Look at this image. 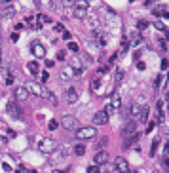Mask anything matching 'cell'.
I'll list each match as a JSON object with an SVG mask.
<instances>
[{"label": "cell", "instance_id": "obj_1", "mask_svg": "<svg viewBox=\"0 0 169 173\" xmlns=\"http://www.w3.org/2000/svg\"><path fill=\"white\" fill-rule=\"evenodd\" d=\"M36 147H38V150H40V152H44V154H50V152H53V150L57 148V143H55L53 139H48V137H42L40 141L36 143Z\"/></svg>", "mask_w": 169, "mask_h": 173}, {"label": "cell", "instance_id": "obj_2", "mask_svg": "<svg viewBox=\"0 0 169 173\" xmlns=\"http://www.w3.org/2000/svg\"><path fill=\"white\" fill-rule=\"evenodd\" d=\"M118 109H122V97L118 95V93H114L110 97V101L107 103V107H105V111L110 114V112H114V111H118Z\"/></svg>", "mask_w": 169, "mask_h": 173}, {"label": "cell", "instance_id": "obj_3", "mask_svg": "<svg viewBox=\"0 0 169 173\" xmlns=\"http://www.w3.org/2000/svg\"><path fill=\"white\" fill-rule=\"evenodd\" d=\"M63 127L69 129V131H78V129H80V122H78V118H74V116H65L63 118Z\"/></svg>", "mask_w": 169, "mask_h": 173}, {"label": "cell", "instance_id": "obj_4", "mask_svg": "<svg viewBox=\"0 0 169 173\" xmlns=\"http://www.w3.org/2000/svg\"><path fill=\"white\" fill-rule=\"evenodd\" d=\"M95 133H97V129H95V127H80V129L76 131V137L80 139V141H86V139L95 137Z\"/></svg>", "mask_w": 169, "mask_h": 173}, {"label": "cell", "instance_id": "obj_5", "mask_svg": "<svg viewBox=\"0 0 169 173\" xmlns=\"http://www.w3.org/2000/svg\"><path fill=\"white\" fill-rule=\"evenodd\" d=\"M40 84H42V82H40ZM40 84H38V82H29V84H27V90H29L30 93H34L36 97H46V93H48V91L44 90Z\"/></svg>", "mask_w": 169, "mask_h": 173}, {"label": "cell", "instance_id": "obj_6", "mask_svg": "<svg viewBox=\"0 0 169 173\" xmlns=\"http://www.w3.org/2000/svg\"><path fill=\"white\" fill-rule=\"evenodd\" d=\"M107 122H108V112H107L105 109L93 114V124H95V126H105Z\"/></svg>", "mask_w": 169, "mask_h": 173}, {"label": "cell", "instance_id": "obj_7", "mask_svg": "<svg viewBox=\"0 0 169 173\" xmlns=\"http://www.w3.org/2000/svg\"><path fill=\"white\" fill-rule=\"evenodd\" d=\"M30 50H32V53H34L38 59H44V57H46V48H44L40 42H32V44H30Z\"/></svg>", "mask_w": 169, "mask_h": 173}, {"label": "cell", "instance_id": "obj_8", "mask_svg": "<svg viewBox=\"0 0 169 173\" xmlns=\"http://www.w3.org/2000/svg\"><path fill=\"white\" fill-rule=\"evenodd\" d=\"M108 152H105V150H99V152L93 156V164H97V166H105L107 162H108Z\"/></svg>", "mask_w": 169, "mask_h": 173}, {"label": "cell", "instance_id": "obj_9", "mask_svg": "<svg viewBox=\"0 0 169 173\" xmlns=\"http://www.w3.org/2000/svg\"><path fill=\"white\" fill-rule=\"evenodd\" d=\"M29 90H27V86L23 88V86H19V88H15V91H14V95H15V99H19V101H25V99H29Z\"/></svg>", "mask_w": 169, "mask_h": 173}, {"label": "cell", "instance_id": "obj_10", "mask_svg": "<svg viewBox=\"0 0 169 173\" xmlns=\"http://www.w3.org/2000/svg\"><path fill=\"white\" fill-rule=\"evenodd\" d=\"M114 169H116V171H123V173H126V171L129 169V166H127V162H126V158H122V156H118V158L114 160Z\"/></svg>", "mask_w": 169, "mask_h": 173}, {"label": "cell", "instance_id": "obj_11", "mask_svg": "<svg viewBox=\"0 0 169 173\" xmlns=\"http://www.w3.org/2000/svg\"><path fill=\"white\" fill-rule=\"evenodd\" d=\"M15 15V6L12 4H2V17L4 19H10V17H14Z\"/></svg>", "mask_w": 169, "mask_h": 173}, {"label": "cell", "instance_id": "obj_12", "mask_svg": "<svg viewBox=\"0 0 169 173\" xmlns=\"http://www.w3.org/2000/svg\"><path fill=\"white\" fill-rule=\"evenodd\" d=\"M6 111H8V114H12V116H21V109L17 107V103L15 101H10L8 105H6Z\"/></svg>", "mask_w": 169, "mask_h": 173}, {"label": "cell", "instance_id": "obj_13", "mask_svg": "<svg viewBox=\"0 0 169 173\" xmlns=\"http://www.w3.org/2000/svg\"><path fill=\"white\" fill-rule=\"evenodd\" d=\"M66 103H70V105H74L76 101H78V91L74 90V88H69V90H66Z\"/></svg>", "mask_w": 169, "mask_h": 173}, {"label": "cell", "instance_id": "obj_14", "mask_svg": "<svg viewBox=\"0 0 169 173\" xmlns=\"http://www.w3.org/2000/svg\"><path fill=\"white\" fill-rule=\"evenodd\" d=\"M135 131H137V122H135V120H131L126 127H123V135H126V137L135 135Z\"/></svg>", "mask_w": 169, "mask_h": 173}, {"label": "cell", "instance_id": "obj_15", "mask_svg": "<svg viewBox=\"0 0 169 173\" xmlns=\"http://www.w3.org/2000/svg\"><path fill=\"white\" fill-rule=\"evenodd\" d=\"M27 70H29V74L36 76V74L40 72V65H38L36 61H30V63H27Z\"/></svg>", "mask_w": 169, "mask_h": 173}, {"label": "cell", "instance_id": "obj_16", "mask_svg": "<svg viewBox=\"0 0 169 173\" xmlns=\"http://www.w3.org/2000/svg\"><path fill=\"white\" fill-rule=\"evenodd\" d=\"M74 15L78 19H86L87 17V8H84V6H74Z\"/></svg>", "mask_w": 169, "mask_h": 173}, {"label": "cell", "instance_id": "obj_17", "mask_svg": "<svg viewBox=\"0 0 169 173\" xmlns=\"http://www.w3.org/2000/svg\"><path fill=\"white\" fill-rule=\"evenodd\" d=\"M141 105H137V103H133L131 105V109H129V116H133V118H139L141 116Z\"/></svg>", "mask_w": 169, "mask_h": 173}, {"label": "cell", "instance_id": "obj_18", "mask_svg": "<svg viewBox=\"0 0 169 173\" xmlns=\"http://www.w3.org/2000/svg\"><path fill=\"white\" fill-rule=\"evenodd\" d=\"M72 74H74V69H72V67H66V69L61 70V78H63V80H69Z\"/></svg>", "mask_w": 169, "mask_h": 173}, {"label": "cell", "instance_id": "obj_19", "mask_svg": "<svg viewBox=\"0 0 169 173\" xmlns=\"http://www.w3.org/2000/svg\"><path fill=\"white\" fill-rule=\"evenodd\" d=\"M165 120V114H163V103L160 101L158 103V124H162Z\"/></svg>", "mask_w": 169, "mask_h": 173}, {"label": "cell", "instance_id": "obj_20", "mask_svg": "<svg viewBox=\"0 0 169 173\" xmlns=\"http://www.w3.org/2000/svg\"><path fill=\"white\" fill-rule=\"evenodd\" d=\"M148 112H150V109L144 105V107H143V111H141V116H139V118H141V124H144L146 120H148Z\"/></svg>", "mask_w": 169, "mask_h": 173}, {"label": "cell", "instance_id": "obj_21", "mask_svg": "<svg viewBox=\"0 0 169 173\" xmlns=\"http://www.w3.org/2000/svg\"><path fill=\"white\" fill-rule=\"evenodd\" d=\"M72 69H74V74H82V63H78V59H74L72 61Z\"/></svg>", "mask_w": 169, "mask_h": 173}, {"label": "cell", "instance_id": "obj_22", "mask_svg": "<svg viewBox=\"0 0 169 173\" xmlns=\"http://www.w3.org/2000/svg\"><path fill=\"white\" fill-rule=\"evenodd\" d=\"M152 14H154V15H165V6H158V8H154Z\"/></svg>", "mask_w": 169, "mask_h": 173}, {"label": "cell", "instance_id": "obj_23", "mask_svg": "<svg viewBox=\"0 0 169 173\" xmlns=\"http://www.w3.org/2000/svg\"><path fill=\"white\" fill-rule=\"evenodd\" d=\"M74 152H76L78 156H84V152H86V147H84L82 143H80V145H76V147H74Z\"/></svg>", "mask_w": 169, "mask_h": 173}, {"label": "cell", "instance_id": "obj_24", "mask_svg": "<svg viewBox=\"0 0 169 173\" xmlns=\"http://www.w3.org/2000/svg\"><path fill=\"white\" fill-rule=\"evenodd\" d=\"M158 147H160V139H154V141H152V148H150V156H154V154H156Z\"/></svg>", "mask_w": 169, "mask_h": 173}, {"label": "cell", "instance_id": "obj_25", "mask_svg": "<svg viewBox=\"0 0 169 173\" xmlns=\"http://www.w3.org/2000/svg\"><path fill=\"white\" fill-rule=\"evenodd\" d=\"M46 99H50V101H51V105H57V97H55V93H53V91H48V93H46Z\"/></svg>", "mask_w": 169, "mask_h": 173}, {"label": "cell", "instance_id": "obj_26", "mask_svg": "<svg viewBox=\"0 0 169 173\" xmlns=\"http://www.w3.org/2000/svg\"><path fill=\"white\" fill-rule=\"evenodd\" d=\"M53 30L57 32V34H63V32H65V27H63V23H55V25H53Z\"/></svg>", "mask_w": 169, "mask_h": 173}, {"label": "cell", "instance_id": "obj_27", "mask_svg": "<svg viewBox=\"0 0 169 173\" xmlns=\"http://www.w3.org/2000/svg\"><path fill=\"white\" fill-rule=\"evenodd\" d=\"M122 78H123V69L118 67L116 69V82H122Z\"/></svg>", "mask_w": 169, "mask_h": 173}, {"label": "cell", "instance_id": "obj_28", "mask_svg": "<svg viewBox=\"0 0 169 173\" xmlns=\"http://www.w3.org/2000/svg\"><path fill=\"white\" fill-rule=\"evenodd\" d=\"M87 23L91 27H99V19L97 17H87Z\"/></svg>", "mask_w": 169, "mask_h": 173}, {"label": "cell", "instance_id": "obj_29", "mask_svg": "<svg viewBox=\"0 0 169 173\" xmlns=\"http://www.w3.org/2000/svg\"><path fill=\"white\" fill-rule=\"evenodd\" d=\"M48 129H50V131L57 129V120H50V122H48Z\"/></svg>", "mask_w": 169, "mask_h": 173}, {"label": "cell", "instance_id": "obj_30", "mask_svg": "<svg viewBox=\"0 0 169 173\" xmlns=\"http://www.w3.org/2000/svg\"><path fill=\"white\" fill-rule=\"evenodd\" d=\"M38 21H40L42 25H46V23H50V19H48V15H44V14H40V15H38Z\"/></svg>", "mask_w": 169, "mask_h": 173}, {"label": "cell", "instance_id": "obj_31", "mask_svg": "<svg viewBox=\"0 0 169 173\" xmlns=\"http://www.w3.org/2000/svg\"><path fill=\"white\" fill-rule=\"evenodd\" d=\"M154 27H156L158 30H163V32H165V25L162 23V21H154Z\"/></svg>", "mask_w": 169, "mask_h": 173}, {"label": "cell", "instance_id": "obj_32", "mask_svg": "<svg viewBox=\"0 0 169 173\" xmlns=\"http://www.w3.org/2000/svg\"><path fill=\"white\" fill-rule=\"evenodd\" d=\"M137 141H139V135H137V133H135V135H133V137L129 139V143H126V147H131L133 143H137Z\"/></svg>", "mask_w": 169, "mask_h": 173}, {"label": "cell", "instance_id": "obj_33", "mask_svg": "<svg viewBox=\"0 0 169 173\" xmlns=\"http://www.w3.org/2000/svg\"><path fill=\"white\" fill-rule=\"evenodd\" d=\"M99 86H101V80H95V78H93V80H91V90H93V91L99 90Z\"/></svg>", "mask_w": 169, "mask_h": 173}, {"label": "cell", "instance_id": "obj_34", "mask_svg": "<svg viewBox=\"0 0 169 173\" xmlns=\"http://www.w3.org/2000/svg\"><path fill=\"white\" fill-rule=\"evenodd\" d=\"M146 27H148V23H146V21H139V23H137V29H139V30H144Z\"/></svg>", "mask_w": 169, "mask_h": 173}, {"label": "cell", "instance_id": "obj_35", "mask_svg": "<svg viewBox=\"0 0 169 173\" xmlns=\"http://www.w3.org/2000/svg\"><path fill=\"white\" fill-rule=\"evenodd\" d=\"M69 50H70V51H78V44H76V42H70V40H69Z\"/></svg>", "mask_w": 169, "mask_h": 173}, {"label": "cell", "instance_id": "obj_36", "mask_svg": "<svg viewBox=\"0 0 169 173\" xmlns=\"http://www.w3.org/2000/svg\"><path fill=\"white\" fill-rule=\"evenodd\" d=\"M74 4H76V0H63V6H66V8H70Z\"/></svg>", "mask_w": 169, "mask_h": 173}, {"label": "cell", "instance_id": "obj_37", "mask_svg": "<svg viewBox=\"0 0 169 173\" xmlns=\"http://www.w3.org/2000/svg\"><path fill=\"white\" fill-rule=\"evenodd\" d=\"M87 171H89V173H97V171H99V166H97V164L89 166V167H87Z\"/></svg>", "mask_w": 169, "mask_h": 173}, {"label": "cell", "instance_id": "obj_38", "mask_svg": "<svg viewBox=\"0 0 169 173\" xmlns=\"http://www.w3.org/2000/svg\"><path fill=\"white\" fill-rule=\"evenodd\" d=\"M6 86H12L14 84V76H12V74H8V76H6V82H4Z\"/></svg>", "mask_w": 169, "mask_h": 173}, {"label": "cell", "instance_id": "obj_39", "mask_svg": "<svg viewBox=\"0 0 169 173\" xmlns=\"http://www.w3.org/2000/svg\"><path fill=\"white\" fill-rule=\"evenodd\" d=\"M162 80H163L162 76H158V78H156V82H154V88H156V90H158V88H160V86H162Z\"/></svg>", "mask_w": 169, "mask_h": 173}, {"label": "cell", "instance_id": "obj_40", "mask_svg": "<svg viewBox=\"0 0 169 173\" xmlns=\"http://www.w3.org/2000/svg\"><path fill=\"white\" fill-rule=\"evenodd\" d=\"M107 145V139H101V141L97 143V148H101V150H103V147Z\"/></svg>", "mask_w": 169, "mask_h": 173}, {"label": "cell", "instance_id": "obj_41", "mask_svg": "<svg viewBox=\"0 0 169 173\" xmlns=\"http://www.w3.org/2000/svg\"><path fill=\"white\" fill-rule=\"evenodd\" d=\"M154 127H156V122H150V124H148V127H146V133H150Z\"/></svg>", "mask_w": 169, "mask_h": 173}, {"label": "cell", "instance_id": "obj_42", "mask_svg": "<svg viewBox=\"0 0 169 173\" xmlns=\"http://www.w3.org/2000/svg\"><path fill=\"white\" fill-rule=\"evenodd\" d=\"M48 78H50V74H48V72H42V84H46Z\"/></svg>", "mask_w": 169, "mask_h": 173}, {"label": "cell", "instance_id": "obj_43", "mask_svg": "<svg viewBox=\"0 0 169 173\" xmlns=\"http://www.w3.org/2000/svg\"><path fill=\"white\" fill-rule=\"evenodd\" d=\"M61 36H63L65 40H70V38H72V36H70V32H69V30H65V32H63V34H61Z\"/></svg>", "mask_w": 169, "mask_h": 173}, {"label": "cell", "instance_id": "obj_44", "mask_svg": "<svg viewBox=\"0 0 169 173\" xmlns=\"http://www.w3.org/2000/svg\"><path fill=\"white\" fill-rule=\"evenodd\" d=\"M2 171H12V166H10V164H2Z\"/></svg>", "mask_w": 169, "mask_h": 173}, {"label": "cell", "instance_id": "obj_45", "mask_svg": "<svg viewBox=\"0 0 169 173\" xmlns=\"http://www.w3.org/2000/svg\"><path fill=\"white\" fill-rule=\"evenodd\" d=\"M137 69H139V70H144V69H146V65H144L143 61H139V63H137Z\"/></svg>", "mask_w": 169, "mask_h": 173}, {"label": "cell", "instance_id": "obj_46", "mask_svg": "<svg viewBox=\"0 0 169 173\" xmlns=\"http://www.w3.org/2000/svg\"><path fill=\"white\" fill-rule=\"evenodd\" d=\"M46 67H48V69H51V67H55V61H46Z\"/></svg>", "mask_w": 169, "mask_h": 173}, {"label": "cell", "instance_id": "obj_47", "mask_svg": "<svg viewBox=\"0 0 169 173\" xmlns=\"http://www.w3.org/2000/svg\"><path fill=\"white\" fill-rule=\"evenodd\" d=\"M63 59H65V53L59 51V53H57V61H63Z\"/></svg>", "mask_w": 169, "mask_h": 173}, {"label": "cell", "instance_id": "obj_48", "mask_svg": "<svg viewBox=\"0 0 169 173\" xmlns=\"http://www.w3.org/2000/svg\"><path fill=\"white\" fill-rule=\"evenodd\" d=\"M167 67H169V61L163 59V61H162V69H167Z\"/></svg>", "mask_w": 169, "mask_h": 173}, {"label": "cell", "instance_id": "obj_49", "mask_svg": "<svg viewBox=\"0 0 169 173\" xmlns=\"http://www.w3.org/2000/svg\"><path fill=\"white\" fill-rule=\"evenodd\" d=\"M17 38H19V34H17V32H14V34H12V42H17Z\"/></svg>", "mask_w": 169, "mask_h": 173}, {"label": "cell", "instance_id": "obj_50", "mask_svg": "<svg viewBox=\"0 0 169 173\" xmlns=\"http://www.w3.org/2000/svg\"><path fill=\"white\" fill-rule=\"evenodd\" d=\"M163 152H165V154H169V141H167V145H165V148H163Z\"/></svg>", "mask_w": 169, "mask_h": 173}, {"label": "cell", "instance_id": "obj_51", "mask_svg": "<svg viewBox=\"0 0 169 173\" xmlns=\"http://www.w3.org/2000/svg\"><path fill=\"white\" fill-rule=\"evenodd\" d=\"M2 4H12V0H2Z\"/></svg>", "mask_w": 169, "mask_h": 173}, {"label": "cell", "instance_id": "obj_52", "mask_svg": "<svg viewBox=\"0 0 169 173\" xmlns=\"http://www.w3.org/2000/svg\"><path fill=\"white\" fill-rule=\"evenodd\" d=\"M165 101H167V105H169V91H167V95H165Z\"/></svg>", "mask_w": 169, "mask_h": 173}, {"label": "cell", "instance_id": "obj_53", "mask_svg": "<svg viewBox=\"0 0 169 173\" xmlns=\"http://www.w3.org/2000/svg\"><path fill=\"white\" fill-rule=\"evenodd\" d=\"M165 17H167V19H169V12H165Z\"/></svg>", "mask_w": 169, "mask_h": 173}, {"label": "cell", "instance_id": "obj_54", "mask_svg": "<svg viewBox=\"0 0 169 173\" xmlns=\"http://www.w3.org/2000/svg\"><path fill=\"white\" fill-rule=\"evenodd\" d=\"M167 112H169V111H167Z\"/></svg>", "mask_w": 169, "mask_h": 173}]
</instances>
